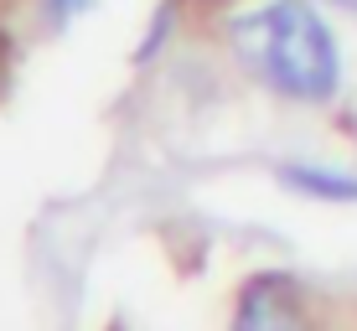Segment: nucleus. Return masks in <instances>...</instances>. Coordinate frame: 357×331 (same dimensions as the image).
<instances>
[{"label":"nucleus","instance_id":"f257e3e1","mask_svg":"<svg viewBox=\"0 0 357 331\" xmlns=\"http://www.w3.org/2000/svg\"><path fill=\"white\" fill-rule=\"evenodd\" d=\"M233 47L275 93L301 104H321L337 93L342 57L331 26L305 0H269L233 21Z\"/></svg>","mask_w":357,"mask_h":331},{"label":"nucleus","instance_id":"f03ea898","mask_svg":"<svg viewBox=\"0 0 357 331\" xmlns=\"http://www.w3.org/2000/svg\"><path fill=\"white\" fill-rule=\"evenodd\" d=\"M233 331H305V316L280 279H254L238 300Z\"/></svg>","mask_w":357,"mask_h":331},{"label":"nucleus","instance_id":"7ed1b4c3","mask_svg":"<svg viewBox=\"0 0 357 331\" xmlns=\"http://www.w3.org/2000/svg\"><path fill=\"white\" fill-rule=\"evenodd\" d=\"M280 181L290 192H301V197H316V202H357V176L331 171V166H285Z\"/></svg>","mask_w":357,"mask_h":331},{"label":"nucleus","instance_id":"20e7f679","mask_svg":"<svg viewBox=\"0 0 357 331\" xmlns=\"http://www.w3.org/2000/svg\"><path fill=\"white\" fill-rule=\"evenodd\" d=\"M93 0H47V16H52V26H68L73 16H83Z\"/></svg>","mask_w":357,"mask_h":331},{"label":"nucleus","instance_id":"39448f33","mask_svg":"<svg viewBox=\"0 0 357 331\" xmlns=\"http://www.w3.org/2000/svg\"><path fill=\"white\" fill-rule=\"evenodd\" d=\"M331 6H347V10H357V0H331Z\"/></svg>","mask_w":357,"mask_h":331}]
</instances>
